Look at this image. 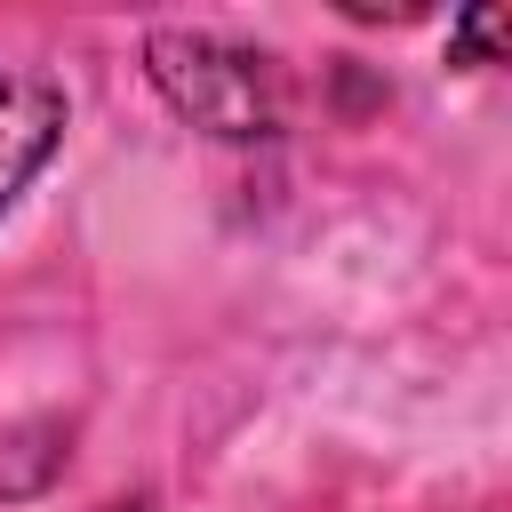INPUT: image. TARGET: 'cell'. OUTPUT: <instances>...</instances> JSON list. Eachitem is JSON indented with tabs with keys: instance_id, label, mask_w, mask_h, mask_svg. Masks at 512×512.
Here are the masks:
<instances>
[{
	"instance_id": "obj_1",
	"label": "cell",
	"mask_w": 512,
	"mask_h": 512,
	"mask_svg": "<svg viewBox=\"0 0 512 512\" xmlns=\"http://www.w3.org/2000/svg\"><path fill=\"white\" fill-rule=\"evenodd\" d=\"M144 56H152L160 96H168L192 128L232 136V144L280 128V80H272V64H264L256 48H232V40H216V32H152Z\"/></svg>"
},
{
	"instance_id": "obj_2",
	"label": "cell",
	"mask_w": 512,
	"mask_h": 512,
	"mask_svg": "<svg viewBox=\"0 0 512 512\" xmlns=\"http://www.w3.org/2000/svg\"><path fill=\"white\" fill-rule=\"evenodd\" d=\"M56 128H64V96H56L40 72L0 64V208H8V200L24 192V176L48 160Z\"/></svg>"
},
{
	"instance_id": "obj_3",
	"label": "cell",
	"mask_w": 512,
	"mask_h": 512,
	"mask_svg": "<svg viewBox=\"0 0 512 512\" xmlns=\"http://www.w3.org/2000/svg\"><path fill=\"white\" fill-rule=\"evenodd\" d=\"M504 40V8H480V16H464V48H496Z\"/></svg>"
}]
</instances>
